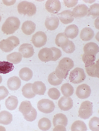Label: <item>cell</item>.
I'll return each mask as SVG.
<instances>
[{
    "label": "cell",
    "instance_id": "cell-2",
    "mask_svg": "<svg viewBox=\"0 0 99 131\" xmlns=\"http://www.w3.org/2000/svg\"><path fill=\"white\" fill-rule=\"evenodd\" d=\"M18 13L21 15H27L31 17L36 14L37 11L36 6L34 4L26 1L20 3L17 6Z\"/></svg>",
    "mask_w": 99,
    "mask_h": 131
},
{
    "label": "cell",
    "instance_id": "cell-42",
    "mask_svg": "<svg viewBox=\"0 0 99 131\" xmlns=\"http://www.w3.org/2000/svg\"><path fill=\"white\" fill-rule=\"evenodd\" d=\"M96 56L94 55L83 54L82 57V60L85 65H89L92 64L95 61Z\"/></svg>",
    "mask_w": 99,
    "mask_h": 131
},
{
    "label": "cell",
    "instance_id": "cell-24",
    "mask_svg": "<svg viewBox=\"0 0 99 131\" xmlns=\"http://www.w3.org/2000/svg\"><path fill=\"white\" fill-rule=\"evenodd\" d=\"M94 31L90 27H85L81 31L80 38L83 40L87 41L91 40L94 36Z\"/></svg>",
    "mask_w": 99,
    "mask_h": 131
},
{
    "label": "cell",
    "instance_id": "cell-13",
    "mask_svg": "<svg viewBox=\"0 0 99 131\" xmlns=\"http://www.w3.org/2000/svg\"><path fill=\"white\" fill-rule=\"evenodd\" d=\"M19 51L23 57L25 58L31 57L34 53L33 46L30 44L27 43H24L20 46Z\"/></svg>",
    "mask_w": 99,
    "mask_h": 131
},
{
    "label": "cell",
    "instance_id": "cell-20",
    "mask_svg": "<svg viewBox=\"0 0 99 131\" xmlns=\"http://www.w3.org/2000/svg\"><path fill=\"white\" fill-rule=\"evenodd\" d=\"M21 81L18 77H13L9 78L7 82L9 89L12 91L17 90L21 86Z\"/></svg>",
    "mask_w": 99,
    "mask_h": 131
},
{
    "label": "cell",
    "instance_id": "cell-33",
    "mask_svg": "<svg viewBox=\"0 0 99 131\" xmlns=\"http://www.w3.org/2000/svg\"><path fill=\"white\" fill-rule=\"evenodd\" d=\"M62 94L66 97H69L73 94L74 89L73 86L68 83L63 84L61 87Z\"/></svg>",
    "mask_w": 99,
    "mask_h": 131
},
{
    "label": "cell",
    "instance_id": "cell-7",
    "mask_svg": "<svg viewBox=\"0 0 99 131\" xmlns=\"http://www.w3.org/2000/svg\"><path fill=\"white\" fill-rule=\"evenodd\" d=\"M47 41V37L43 32L39 31L33 36L32 41L35 47L40 48L45 46Z\"/></svg>",
    "mask_w": 99,
    "mask_h": 131
},
{
    "label": "cell",
    "instance_id": "cell-30",
    "mask_svg": "<svg viewBox=\"0 0 99 131\" xmlns=\"http://www.w3.org/2000/svg\"><path fill=\"white\" fill-rule=\"evenodd\" d=\"M22 54L18 52H13L7 56V60L15 64L20 63L22 61Z\"/></svg>",
    "mask_w": 99,
    "mask_h": 131
},
{
    "label": "cell",
    "instance_id": "cell-23",
    "mask_svg": "<svg viewBox=\"0 0 99 131\" xmlns=\"http://www.w3.org/2000/svg\"><path fill=\"white\" fill-rule=\"evenodd\" d=\"M79 31L78 27L76 25L73 24L67 27L64 33L67 38L73 39L77 36Z\"/></svg>",
    "mask_w": 99,
    "mask_h": 131
},
{
    "label": "cell",
    "instance_id": "cell-31",
    "mask_svg": "<svg viewBox=\"0 0 99 131\" xmlns=\"http://www.w3.org/2000/svg\"><path fill=\"white\" fill-rule=\"evenodd\" d=\"M14 68L13 64L8 61H0V74L8 73L13 70Z\"/></svg>",
    "mask_w": 99,
    "mask_h": 131
},
{
    "label": "cell",
    "instance_id": "cell-16",
    "mask_svg": "<svg viewBox=\"0 0 99 131\" xmlns=\"http://www.w3.org/2000/svg\"><path fill=\"white\" fill-rule=\"evenodd\" d=\"M68 120L66 116L62 113L56 114L53 120L54 126H60L66 127L67 125Z\"/></svg>",
    "mask_w": 99,
    "mask_h": 131
},
{
    "label": "cell",
    "instance_id": "cell-29",
    "mask_svg": "<svg viewBox=\"0 0 99 131\" xmlns=\"http://www.w3.org/2000/svg\"><path fill=\"white\" fill-rule=\"evenodd\" d=\"M33 107L30 101H24L21 103L19 108V111L23 116L30 113Z\"/></svg>",
    "mask_w": 99,
    "mask_h": 131
},
{
    "label": "cell",
    "instance_id": "cell-45",
    "mask_svg": "<svg viewBox=\"0 0 99 131\" xmlns=\"http://www.w3.org/2000/svg\"><path fill=\"white\" fill-rule=\"evenodd\" d=\"M9 94L8 89L4 86H0V100L4 99Z\"/></svg>",
    "mask_w": 99,
    "mask_h": 131
},
{
    "label": "cell",
    "instance_id": "cell-36",
    "mask_svg": "<svg viewBox=\"0 0 99 131\" xmlns=\"http://www.w3.org/2000/svg\"><path fill=\"white\" fill-rule=\"evenodd\" d=\"M88 16H91L94 19L98 17L99 15V4H95L91 5L89 9Z\"/></svg>",
    "mask_w": 99,
    "mask_h": 131
},
{
    "label": "cell",
    "instance_id": "cell-44",
    "mask_svg": "<svg viewBox=\"0 0 99 131\" xmlns=\"http://www.w3.org/2000/svg\"><path fill=\"white\" fill-rule=\"evenodd\" d=\"M51 49L53 53L52 61H55L58 60L62 56V52L60 49L56 47H52Z\"/></svg>",
    "mask_w": 99,
    "mask_h": 131
},
{
    "label": "cell",
    "instance_id": "cell-8",
    "mask_svg": "<svg viewBox=\"0 0 99 131\" xmlns=\"http://www.w3.org/2000/svg\"><path fill=\"white\" fill-rule=\"evenodd\" d=\"M91 93L90 87L86 84L79 85L77 88L76 93L77 97L80 99H87Z\"/></svg>",
    "mask_w": 99,
    "mask_h": 131
},
{
    "label": "cell",
    "instance_id": "cell-6",
    "mask_svg": "<svg viewBox=\"0 0 99 131\" xmlns=\"http://www.w3.org/2000/svg\"><path fill=\"white\" fill-rule=\"evenodd\" d=\"M37 106L40 112L45 114L52 113L55 108V106L53 101L46 99H42L39 101Z\"/></svg>",
    "mask_w": 99,
    "mask_h": 131
},
{
    "label": "cell",
    "instance_id": "cell-14",
    "mask_svg": "<svg viewBox=\"0 0 99 131\" xmlns=\"http://www.w3.org/2000/svg\"><path fill=\"white\" fill-rule=\"evenodd\" d=\"M59 19L55 15H52L47 17L46 20L45 25L46 28L50 30H54L57 29L59 26Z\"/></svg>",
    "mask_w": 99,
    "mask_h": 131
},
{
    "label": "cell",
    "instance_id": "cell-22",
    "mask_svg": "<svg viewBox=\"0 0 99 131\" xmlns=\"http://www.w3.org/2000/svg\"><path fill=\"white\" fill-rule=\"evenodd\" d=\"M60 68L69 72L74 66V61L69 58H64L59 62L58 66Z\"/></svg>",
    "mask_w": 99,
    "mask_h": 131
},
{
    "label": "cell",
    "instance_id": "cell-46",
    "mask_svg": "<svg viewBox=\"0 0 99 131\" xmlns=\"http://www.w3.org/2000/svg\"><path fill=\"white\" fill-rule=\"evenodd\" d=\"M65 6L68 8H72L76 6L78 2V1H64Z\"/></svg>",
    "mask_w": 99,
    "mask_h": 131
},
{
    "label": "cell",
    "instance_id": "cell-37",
    "mask_svg": "<svg viewBox=\"0 0 99 131\" xmlns=\"http://www.w3.org/2000/svg\"><path fill=\"white\" fill-rule=\"evenodd\" d=\"M48 80L49 84L54 86L60 85L63 81V80L59 79L56 77L54 71L49 75Z\"/></svg>",
    "mask_w": 99,
    "mask_h": 131
},
{
    "label": "cell",
    "instance_id": "cell-35",
    "mask_svg": "<svg viewBox=\"0 0 99 131\" xmlns=\"http://www.w3.org/2000/svg\"><path fill=\"white\" fill-rule=\"evenodd\" d=\"M71 130L86 131L87 130L86 124L81 121H75L72 124L71 128Z\"/></svg>",
    "mask_w": 99,
    "mask_h": 131
},
{
    "label": "cell",
    "instance_id": "cell-4",
    "mask_svg": "<svg viewBox=\"0 0 99 131\" xmlns=\"http://www.w3.org/2000/svg\"><path fill=\"white\" fill-rule=\"evenodd\" d=\"M86 78L84 70L80 68H76L70 72L69 79L70 82L78 84L83 82Z\"/></svg>",
    "mask_w": 99,
    "mask_h": 131
},
{
    "label": "cell",
    "instance_id": "cell-41",
    "mask_svg": "<svg viewBox=\"0 0 99 131\" xmlns=\"http://www.w3.org/2000/svg\"><path fill=\"white\" fill-rule=\"evenodd\" d=\"M54 72L56 77L61 80L65 79L67 77L69 73L68 72L62 69L58 66L56 67Z\"/></svg>",
    "mask_w": 99,
    "mask_h": 131
},
{
    "label": "cell",
    "instance_id": "cell-32",
    "mask_svg": "<svg viewBox=\"0 0 99 131\" xmlns=\"http://www.w3.org/2000/svg\"><path fill=\"white\" fill-rule=\"evenodd\" d=\"M69 40L64 33H60L56 37L55 43L58 46L62 48L68 42Z\"/></svg>",
    "mask_w": 99,
    "mask_h": 131
},
{
    "label": "cell",
    "instance_id": "cell-3",
    "mask_svg": "<svg viewBox=\"0 0 99 131\" xmlns=\"http://www.w3.org/2000/svg\"><path fill=\"white\" fill-rule=\"evenodd\" d=\"M20 43L19 39L17 37L12 36L0 42V49L5 52H9L17 47Z\"/></svg>",
    "mask_w": 99,
    "mask_h": 131
},
{
    "label": "cell",
    "instance_id": "cell-15",
    "mask_svg": "<svg viewBox=\"0 0 99 131\" xmlns=\"http://www.w3.org/2000/svg\"><path fill=\"white\" fill-rule=\"evenodd\" d=\"M58 16L61 22L64 24L71 23L74 20L72 12L69 10L63 11L58 14Z\"/></svg>",
    "mask_w": 99,
    "mask_h": 131
},
{
    "label": "cell",
    "instance_id": "cell-9",
    "mask_svg": "<svg viewBox=\"0 0 99 131\" xmlns=\"http://www.w3.org/2000/svg\"><path fill=\"white\" fill-rule=\"evenodd\" d=\"M45 8L48 12L56 14L61 9V3L59 0H48L46 3Z\"/></svg>",
    "mask_w": 99,
    "mask_h": 131
},
{
    "label": "cell",
    "instance_id": "cell-43",
    "mask_svg": "<svg viewBox=\"0 0 99 131\" xmlns=\"http://www.w3.org/2000/svg\"><path fill=\"white\" fill-rule=\"evenodd\" d=\"M37 113L36 110L33 107L31 112L29 114L24 115V118L27 121L32 122L36 119L37 117Z\"/></svg>",
    "mask_w": 99,
    "mask_h": 131
},
{
    "label": "cell",
    "instance_id": "cell-27",
    "mask_svg": "<svg viewBox=\"0 0 99 131\" xmlns=\"http://www.w3.org/2000/svg\"><path fill=\"white\" fill-rule=\"evenodd\" d=\"M32 83H28L23 86L22 89V94L25 98L31 99L36 96L32 90Z\"/></svg>",
    "mask_w": 99,
    "mask_h": 131
},
{
    "label": "cell",
    "instance_id": "cell-12",
    "mask_svg": "<svg viewBox=\"0 0 99 131\" xmlns=\"http://www.w3.org/2000/svg\"><path fill=\"white\" fill-rule=\"evenodd\" d=\"M58 105L60 109L63 111H68L73 107V101L70 97L63 96L59 100Z\"/></svg>",
    "mask_w": 99,
    "mask_h": 131
},
{
    "label": "cell",
    "instance_id": "cell-5",
    "mask_svg": "<svg viewBox=\"0 0 99 131\" xmlns=\"http://www.w3.org/2000/svg\"><path fill=\"white\" fill-rule=\"evenodd\" d=\"M92 103L86 101L82 103L79 111L80 118L84 119H88L93 113Z\"/></svg>",
    "mask_w": 99,
    "mask_h": 131
},
{
    "label": "cell",
    "instance_id": "cell-19",
    "mask_svg": "<svg viewBox=\"0 0 99 131\" xmlns=\"http://www.w3.org/2000/svg\"><path fill=\"white\" fill-rule=\"evenodd\" d=\"M85 67L86 72L90 76L99 78L98 63L94 62L90 65H85Z\"/></svg>",
    "mask_w": 99,
    "mask_h": 131
},
{
    "label": "cell",
    "instance_id": "cell-17",
    "mask_svg": "<svg viewBox=\"0 0 99 131\" xmlns=\"http://www.w3.org/2000/svg\"><path fill=\"white\" fill-rule=\"evenodd\" d=\"M83 50L84 54L96 56L99 52V47L96 43L90 42L85 45Z\"/></svg>",
    "mask_w": 99,
    "mask_h": 131
},
{
    "label": "cell",
    "instance_id": "cell-40",
    "mask_svg": "<svg viewBox=\"0 0 99 131\" xmlns=\"http://www.w3.org/2000/svg\"><path fill=\"white\" fill-rule=\"evenodd\" d=\"M62 48L63 51L66 53L70 54L75 51V47L73 42L69 40L68 42Z\"/></svg>",
    "mask_w": 99,
    "mask_h": 131
},
{
    "label": "cell",
    "instance_id": "cell-47",
    "mask_svg": "<svg viewBox=\"0 0 99 131\" xmlns=\"http://www.w3.org/2000/svg\"><path fill=\"white\" fill-rule=\"evenodd\" d=\"M53 131H66L65 127L62 126H58L55 127Z\"/></svg>",
    "mask_w": 99,
    "mask_h": 131
},
{
    "label": "cell",
    "instance_id": "cell-25",
    "mask_svg": "<svg viewBox=\"0 0 99 131\" xmlns=\"http://www.w3.org/2000/svg\"><path fill=\"white\" fill-rule=\"evenodd\" d=\"M32 71L29 68H22L19 72V77L22 80L28 81L30 80L33 77Z\"/></svg>",
    "mask_w": 99,
    "mask_h": 131
},
{
    "label": "cell",
    "instance_id": "cell-50",
    "mask_svg": "<svg viewBox=\"0 0 99 131\" xmlns=\"http://www.w3.org/2000/svg\"><path fill=\"white\" fill-rule=\"evenodd\" d=\"M1 104H0V110H1Z\"/></svg>",
    "mask_w": 99,
    "mask_h": 131
},
{
    "label": "cell",
    "instance_id": "cell-49",
    "mask_svg": "<svg viewBox=\"0 0 99 131\" xmlns=\"http://www.w3.org/2000/svg\"><path fill=\"white\" fill-rule=\"evenodd\" d=\"M2 20V17L1 16V14H0V22Z\"/></svg>",
    "mask_w": 99,
    "mask_h": 131
},
{
    "label": "cell",
    "instance_id": "cell-38",
    "mask_svg": "<svg viewBox=\"0 0 99 131\" xmlns=\"http://www.w3.org/2000/svg\"><path fill=\"white\" fill-rule=\"evenodd\" d=\"M89 126L91 130L93 131L99 130V119L97 117L91 118L89 122Z\"/></svg>",
    "mask_w": 99,
    "mask_h": 131
},
{
    "label": "cell",
    "instance_id": "cell-28",
    "mask_svg": "<svg viewBox=\"0 0 99 131\" xmlns=\"http://www.w3.org/2000/svg\"><path fill=\"white\" fill-rule=\"evenodd\" d=\"M12 121V115L9 112L3 111L0 112V124L8 125Z\"/></svg>",
    "mask_w": 99,
    "mask_h": 131
},
{
    "label": "cell",
    "instance_id": "cell-11",
    "mask_svg": "<svg viewBox=\"0 0 99 131\" xmlns=\"http://www.w3.org/2000/svg\"><path fill=\"white\" fill-rule=\"evenodd\" d=\"M39 59L42 62H48L52 61L53 53L51 48H45L41 49L38 54Z\"/></svg>",
    "mask_w": 99,
    "mask_h": 131
},
{
    "label": "cell",
    "instance_id": "cell-21",
    "mask_svg": "<svg viewBox=\"0 0 99 131\" xmlns=\"http://www.w3.org/2000/svg\"><path fill=\"white\" fill-rule=\"evenodd\" d=\"M36 25L31 21L27 20L24 22L22 27L23 32L26 35H30L34 32L36 29Z\"/></svg>",
    "mask_w": 99,
    "mask_h": 131
},
{
    "label": "cell",
    "instance_id": "cell-18",
    "mask_svg": "<svg viewBox=\"0 0 99 131\" xmlns=\"http://www.w3.org/2000/svg\"><path fill=\"white\" fill-rule=\"evenodd\" d=\"M34 93L36 95H43L46 90V86L44 83L41 81H36L34 82L32 86Z\"/></svg>",
    "mask_w": 99,
    "mask_h": 131
},
{
    "label": "cell",
    "instance_id": "cell-1",
    "mask_svg": "<svg viewBox=\"0 0 99 131\" xmlns=\"http://www.w3.org/2000/svg\"><path fill=\"white\" fill-rule=\"evenodd\" d=\"M20 22L17 17H11L6 20L3 24L2 30L7 35H10L15 33L19 28Z\"/></svg>",
    "mask_w": 99,
    "mask_h": 131
},
{
    "label": "cell",
    "instance_id": "cell-10",
    "mask_svg": "<svg viewBox=\"0 0 99 131\" xmlns=\"http://www.w3.org/2000/svg\"><path fill=\"white\" fill-rule=\"evenodd\" d=\"M89 8L86 5L81 4L77 6L72 12L73 15L75 18H81L87 15Z\"/></svg>",
    "mask_w": 99,
    "mask_h": 131
},
{
    "label": "cell",
    "instance_id": "cell-48",
    "mask_svg": "<svg viewBox=\"0 0 99 131\" xmlns=\"http://www.w3.org/2000/svg\"><path fill=\"white\" fill-rule=\"evenodd\" d=\"M3 81V78L2 76L0 75V84Z\"/></svg>",
    "mask_w": 99,
    "mask_h": 131
},
{
    "label": "cell",
    "instance_id": "cell-26",
    "mask_svg": "<svg viewBox=\"0 0 99 131\" xmlns=\"http://www.w3.org/2000/svg\"><path fill=\"white\" fill-rule=\"evenodd\" d=\"M18 103V100L16 96L11 95L6 100L5 105L6 108L8 110H13L17 108Z\"/></svg>",
    "mask_w": 99,
    "mask_h": 131
},
{
    "label": "cell",
    "instance_id": "cell-39",
    "mask_svg": "<svg viewBox=\"0 0 99 131\" xmlns=\"http://www.w3.org/2000/svg\"><path fill=\"white\" fill-rule=\"evenodd\" d=\"M48 94L49 97L55 100L58 99L61 95L60 92L58 90L54 88L49 89Z\"/></svg>",
    "mask_w": 99,
    "mask_h": 131
},
{
    "label": "cell",
    "instance_id": "cell-34",
    "mask_svg": "<svg viewBox=\"0 0 99 131\" xmlns=\"http://www.w3.org/2000/svg\"><path fill=\"white\" fill-rule=\"evenodd\" d=\"M38 127L39 129L42 130H48L51 127V121L47 118H42L38 122Z\"/></svg>",
    "mask_w": 99,
    "mask_h": 131
}]
</instances>
